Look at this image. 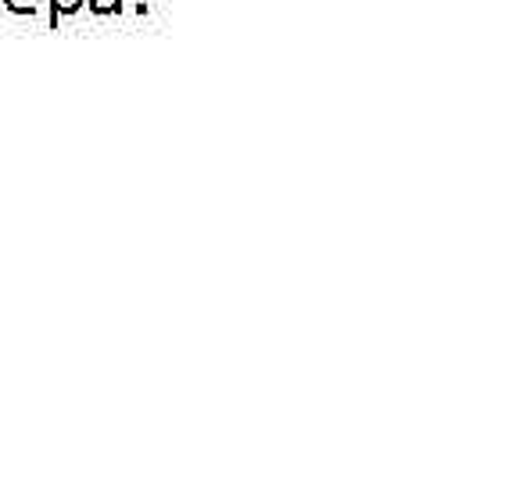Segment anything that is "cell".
Segmentation results:
<instances>
[{
    "mask_svg": "<svg viewBox=\"0 0 516 483\" xmlns=\"http://www.w3.org/2000/svg\"><path fill=\"white\" fill-rule=\"evenodd\" d=\"M83 8V0H51V26H58V18H69V15H76V11Z\"/></svg>",
    "mask_w": 516,
    "mask_h": 483,
    "instance_id": "cell-1",
    "label": "cell"
},
{
    "mask_svg": "<svg viewBox=\"0 0 516 483\" xmlns=\"http://www.w3.org/2000/svg\"><path fill=\"white\" fill-rule=\"evenodd\" d=\"M4 8L11 11V15H22V18H33L36 11H40V0H4Z\"/></svg>",
    "mask_w": 516,
    "mask_h": 483,
    "instance_id": "cell-2",
    "label": "cell"
},
{
    "mask_svg": "<svg viewBox=\"0 0 516 483\" xmlns=\"http://www.w3.org/2000/svg\"><path fill=\"white\" fill-rule=\"evenodd\" d=\"M90 11H94V15H119L122 0H90Z\"/></svg>",
    "mask_w": 516,
    "mask_h": 483,
    "instance_id": "cell-3",
    "label": "cell"
}]
</instances>
